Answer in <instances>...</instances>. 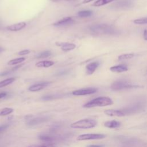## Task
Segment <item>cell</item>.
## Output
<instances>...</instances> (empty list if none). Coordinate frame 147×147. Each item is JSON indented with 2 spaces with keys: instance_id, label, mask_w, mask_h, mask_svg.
I'll return each mask as SVG.
<instances>
[{
  "instance_id": "cell-33",
  "label": "cell",
  "mask_w": 147,
  "mask_h": 147,
  "mask_svg": "<svg viewBox=\"0 0 147 147\" xmlns=\"http://www.w3.org/2000/svg\"><path fill=\"white\" fill-rule=\"evenodd\" d=\"M37 147H49V146L45 145H37Z\"/></svg>"
},
{
  "instance_id": "cell-9",
  "label": "cell",
  "mask_w": 147,
  "mask_h": 147,
  "mask_svg": "<svg viewBox=\"0 0 147 147\" xmlns=\"http://www.w3.org/2000/svg\"><path fill=\"white\" fill-rule=\"evenodd\" d=\"M74 23V20L71 17H67L63 18V19L55 22L53 25L55 26H66L72 24Z\"/></svg>"
},
{
  "instance_id": "cell-34",
  "label": "cell",
  "mask_w": 147,
  "mask_h": 147,
  "mask_svg": "<svg viewBox=\"0 0 147 147\" xmlns=\"http://www.w3.org/2000/svg\"><path fill=\"white\" fill-rule=\"evenodd\" d=\"M51 1H53V2H57L60 1V0H51Z\"/></svg>"
},
{
  "instance_id": "cell-6",
  "label": "cell",
  "mask_w": 147,
  "mask_h": 147,
  "mask_svg": "<svg viewBox=\"0 0 147 147\" xmlns=\"http://www.w3.org/2000/svg\"><path fill=\"white\" fill-rule=\"evenodd\" d=\"M97 91V88L94 87H88L85 88H82L75 90L72 91V94L76 96H82V95H86L89 94H92Z\"/></svg>"
},
{
  "instance_id": "cell-31",
  "label": "cell",
  "mask_w": 147,
  "mask_h": 147,
  "mask_svg": "<svg viewBox=\"0 0 147 147\" xmlns=\"http://www.w3.org/2000/svg\"><path fill=\"white\" fill-rule=\"evenodd\" d=\"M104 145H90L87 146V147H104Z\"/></svg>"
},
{
  "instance_id": "cell-3",
  "label": "cell",
  "mask_w": 147,
  "mask_h": 147,
  "mask_svg": "<svg viewBox=\"0 0 147 147\" xmlns=\"http://www.w3.org/2000/svg\"><path fill=\"white\" fill-rule=\"evenodd\" d=\"M96 124L97 122L95 119L86 118L72 123L71 125V127L75 129H87L94 127Z\"/></svg>"
},
{
  "instance_id": "cell-25",
  "label": "cell",
  "mask_w": 147,
  "mask_h": 147,
  "mask_svg": "<svg viewBox=\"0 0 147 147\" xmlns=\"http://www.w3.org/2000/svg\"><path fill=\"white\" fill-rule=\"evenodd\" d=\"M38 138L41 140L44 141L45 142H51L53 140V138L52 137L45 134H41L38 136Z\"/></svg>"
},
{
  "instance_id": "cell-35",
  "label": "cell",
  "mask_w": 147,
  "mask_h": 147,
  "mask_svg": "<svg viewBox=\"0 0 147 147\" xmlns=\"http://www.w3.org/2000/svg\"><path fill=\"white\" fill-rule=\"evenodd\" d=\"M29 147H37V145H35V146H29Z\"/></svg>"
},
{
  "instance_id": "cell-29",
  "label": "cell",
  "mask_w": 147,
  "mask_h": 147,
  "mask_svg": "<svg viewBox=\"0 0 147 147\" xmlns=\"http://www.w3.org/2000/svg\"><path fill=\"white\" fill-rule=\"evenodd\" d=\"M6 95H7V93L5 92H0V99L5 98V96H6Z\"/></svg>"
},
{
  "instance_id": "cell-24",
  "label": "cell",
  "mask_w": 147,
  "mask_h": 147,
  "mask_svg": "<svg viewBox=\"0 0 147 147\" xmlns=\"http://www.w3.org/2000/svg\"><path fill=\"white\" fill-rule=\"evenodd\" d=\"M51 55V52L49 51H45L42 52H41L40 53L38 54L36 56V58L37 59H42V58H46Z\"/></svg>"
},
{
  "instance_id": "cell-16",
  "label": "cell",
  "mask_w": 147,
  "mask_h": 147,
  "mask_svg": "<svg viewBox=\"0 0 147 147\" xmlns=\"http://www.w3.org/2000/svg\"><path fill=\"white\" fill-rule=\"evenodd\" d=\"M54 64V62L52 61L49 60H45V61H41L39 62H37L36 64V66L37 67H49Z\"/></svg>"
},
{
  "instance_id": "cell-27",
  "label": "cell",
  "mask_w": 147,
  "mask_h": 147,
  "mask_svg": "<svg viewBox=\"0 0 147 147\" xmlns=\"http://www.w3.org/2000/svg\"><path fill=\"white\" fill-rule=\"evenodd\" d=\"M30 53V51L26 49V50H22L20 52H19L18 53V55H21V56H23V55H28Z\"/></svg>"
},
{
  "instance_id": "cell-19",
  "label": "cell",
  "mask_w": 147,
  "mask_h": 147,
  "mask_svg": "<svg viewBox=\"0 0 147 147\" xmlns=\"http://www.w3.org/2000/svg\"><path fill=\"white\" fill-rule=\"evenodd\" d=\"M15 80V78H9L0 82V88L5 87L11 83H12Z\"/></svg>"
},
{
  "instance_id": "cell-17",
  "label": "cell",
  "mask_w": 147,
  "mask_h": 147,
  "mask_svg": "<svg viewBox=\"0 0 147 147\" xmlns=\"http://www.w3.org/2000/svg\"><path fill=\"white\" fill-rule=\"evenodd\" d=\"M48 120V118L44 117H37L34 119H32L29 122L28 124L31 125H37L38 123H41L45 121Z\"/></svg>"
},
{
  "instance_id": "cell-32",
  "label": "cell",
  "mask_w": 147,
  "mask_h": 147,
  "mask_svg": "<svg viewBox=\"0 0 147 147\" xmlns=\"http://www.w3.org/2000/svg\"><path fill=\"white\" fill-rule=\"evenodd\" d=\"M93 0H83V3H87L88 2H90L91 1H92Z\"/></svg>"
},
{
  "instance_id": "cell-12",
  "label": "cell",
  "mask_w": 147,
  "mask_h": 147,
  "mask_svg": "<svg viewBox=\"0 0 147 147\" xmlns=\"http://www.w3.org/2000/svg\"><path fill=\"white\" fill-rule=\"evenodd\" d=\"M56 45L60 47L61 49L63 51L67 52V51H71L73 50L76 47V45L74 43H70V42H56Z\"/></svg>"
},
{
  "instance_id": "cell-10",
  "label": "cell",
  "mask_w": 147,
  "mask_h": 147,
  "mask_svg": "<svg viewBox=\"0 0 147 147\" xmlns=\"http://www.w3.org/2000/svg\"><path fill=\"white\" fill-rule=\"evenodd\" d=\"M105 113L111 117H123L126 115L124 110H114V109H109L105 111Z\"/></svg>"
},
{
  "instance_id": "cell-11",
  "label": "cell",
  "mask_w": 147,
  "mask_h": 147,
  "mask_svg": "<svg viewBox=\"0 0 147 147\" xmlns=\"http://www.w3.org/2000/svg\"><path fill=\"white\" fill-rule=\"evenodd\" d=\"M26 24L25 22H18L17 24L9 25L6 27V29L10 31L17 32V31H19V30H21L22 29H24L26 26Z\"/></svg>"
},
{
  "instance_id": "cell-13",
  "label": "cell",
  "mask_w": 147,
  "mask_h": 147,
  "mask_svg": "<svg viewBox=\"0 0 147 147\" xmlns=\"http://www.w3.org/2000/svg\"><path fill=\"white\" fill-rule=\"evenodd\" d=\"M110 70L113 72L121 73V72L127 71L128 70V68L127 65L125 64H120V65L112 66L110 68Z\"/></svg>"
},
{
  "instance_id": "cell-8",
  "label": "cell",
  "mask_w": 147,
  "mask_h": 147,
  "mask_svg": "<svg viewBox=\"0 0 147 147\" xmlns=\"http://www.w3.org/2000/svg\"><path fill=\"white\" fill-rule=\"evenodd\" d=\"M49 83H50V82H40V83H38L32 85L31 86H30L28 88V90L30 91H32V92L38 91L41 90L42 89L44 88L47 86H48Z\"/></svg>"
},
{
  "instance_id": "cell-18",
  "label": "cell",
  "mask_w": 147,
  "mask_h": 147,
  "mask_svg": "<svg viewBox=\"0 0 147 147\" xmlns=\"http://www.w3.org/2000/svg\"><path fill=\"white\" fill-rule=\"evenodd\" d=\"M114 0H96L93 4L92 6L95 7H99L105 5L110 2H112Z\"/></svg>"
},
{
  "instance_id": "cell-2",
  "label": "cell",
  "mask_w": 147,
  "mask_h": 147,
  "mask_svg": "<svg viewBox=\"0 0 147 147\" xmlns=\"http://www.w3.org/2000/svg\"><path fill=\"white\" fill-rule=\"evenodd\" d=\"M113 100L107 96H100L92 99L83 105L85 108H91L94 107H103L111 105Z\"/></svg>"
},
{
  "instance_id": "cell-30",
  "label": "cell",
  "mask_w": 147,
  "mask_h": 147,
  "mask_svg": "<svg viewBox=\"0 0 147 147\" xmlns=\"http://www.w3.org/2000/svg\"><path fill=\"white\" fill-rule=\"evenodd\" d=\"M143 37L145 40L147 41V29H145L143 33Z\"/></svg>"
},
{
  "instance_id": "cell-28",
  "label": "cell",
  "mask_w": 147,
  "mask_h": 147,
  "mask_svg": "<svg viewBox=\"0 0 147 147\" xmlns=\"http://www.w3.org/2000/svg\"><path fill=\"white\" fill-rule=\"evenodd\" d=\"M7 127V125H3L2 126H0V133L3 131Z\"/></svg>"
},
{
  "instance_id": "cell-7",
  "label": "cell",
  "mask_w": 147,
  "mask_h": 147,
  "mask_svg": "<svg viewBox=\"0 0 147 147\" xmlns=\"http://www.w3.org/2000/svg\"><path fill=\"white\" fill-rule=\"evenodd\" d=\"M133 0H118L114 4V7L118 9H128L133 6Z\"/></svg>"
},
{
  "instance_id": "cell-23",
  "label": "cell",
  "mask_w": 147,
  "mask_h": 147,
  "mask_svg": "<svg viewBox=\"0 0 147 147\" xmlns=\"http://www.w3.org/2000/svg\"><path fill=\"white\" fill-rule=\"evenodd\" d=\"M25 60V57H19V58L14 59H13V60H11L9 61L8 63H7V64L10 65H16L17 64H19V63H21L23 62Z\"/></svg>"
},
{
  "instance_id": "cell-14",
  "label": "cell",
  "mask_w": 147,
  "mask_h": 147,
  "mask_svg": "<svg viewBox=\"0 0 147 147\" xmlns=\"http://www.w3.org/2000/svg\"><path fill=\"white\" fill-rule=\"evenodd\" d=\"M99 64L98 62H92L91 63H89L86 65V70H87V73L88 75H91L92 74L98 67L99 66Z\"/></svg>"
},
{
  "instance_id": "cell-21",
  "label": "cell",
  "mask_w": 147,
  "mask_h": 147,
  "mask_svg": "<svg viewBox=\"0 0 147 147\" xmlns=\"http://www.w3.org/2000/svg\"><path fill=\"white\" fill-rule=\"evenodd\" d=\"M92 14V11L91 10H81L78 13V15L80 17L84 18L91 16Z\"/></svg>"
},
{
  "instance_id": "cell-26",
  "label": "cell",
  "mask_w": 147,
  "mask_h": 147,
  "mask_svg": "<svg viewBox=\"0 0 147 147\" xmlns=\"http://www.w3.org/2000/svg\"><path fill=\"white\" fill-rule=\"evenodd\" d=\"M133 22L135 24H138V25L147 24V17H144V18L136 19L133 21Z\"/></svg>"
},
{
  "instance_id": "cell-1",
  "label": "cell",
  "mask_w": 147,
  "mask_h": 147,
  "mask_svg": "<svg viewBox=\"0 0 147 147\" xmlns=\"http://www.w3.org/2000/svg\"><path fill=\"white\" fill-rule=\"evenodd\" d=\"M90 29L91 33L95 34H115L118 32L112 26L104 24L92 25Z\"/></svg>"
},
{
  "instance_id": "cell-20",
  "label": "cell",
  "mask_w": 147,
  "mask_h": 147,
  "mask_svg": "<svg viewBox=\"0 0 147 147\" xmlns=\"http://www.w3.org/2000/svg\"><path fill=\"white\" fill-rule=\"evenodd\" d=\"M13 111V109L10 107H5L0 109V116H5L11 114Z\"/></svg>"
},
{
  "instance_id": "cell-22",
  "label": "cell",
  "mask_w": 147,
  "mask_h": 147,
  "mask_svg": "<svg viewBox=\"0 0 147 147\" xmlns=\"http://www.w3.org/2000/svg\"><path fill=\"white\" fill-rule=\"evenodd\" d=\"M134 54L133 53H125L119 55L118 57V60H127V59H131L134 57Z\"/></svg>"
},
{
  "instance_id": "cell-15",
  "label": "cell",
  "mask_w": 147,
  "mask_h": 147,
  "mask_svg": "<svg viewBox=\"0 0 147 147\" xmlns=\"http://www.w3.org/2000/svg\"><path fill=\"white\" fill-rule=\"evenodd\" d=\"M120 125H121V123L115 120L106 121L104 123L105 126H106V127H108V128H110V129L118 127L120 126Z\"/></svg>"
},
{
  "instance_id": "cell-36",
  "label": "cell",
  "mask_w": 147,
  "mask_h": 147,
  "mask_svg": "<svg viewBox=\"0 0 147 147\" xmlns=\"http://www.w3.org/2000/svg\"><path fill=\"white\" fill-rule=\"evenodd\" d=\"M2 48H0V52L2 51Z\"/></svg>"
},
{
  "instance_id": "cell-5",
  "label": "cell",
  "mask_w": 147,
  "mask_h": 147,
  "mask_svg": "<svg viewBox=\"0 0 147 147\" xmlns=\"http://www.w3.org/2000/svg\"><path fill=\"white\" fill-rule=\"evenodd\" d=\"M106 137V135L99 133H90V134H84L78 136L77 140L78 141H84V140H100Z\"/></svg>"
},
{
  "instance_id": "cell-4",
  "label": "cell",
  "mask_w": 147,
  "mask_h": 147,
  "mask_svg": "<svg viewBox=\"0 0 147 147\" xmlns=\"http://www.w3.org/2000/svg\"><path fill=\"white\" fill-rule=\"evenodd\" d=\"M137 86L133 85L126 81L124 80H117L113 83L111 85L110 88L114 91H118L123 89L132 88L134 87H137Z\"/></svg>"
}]
</instances>
